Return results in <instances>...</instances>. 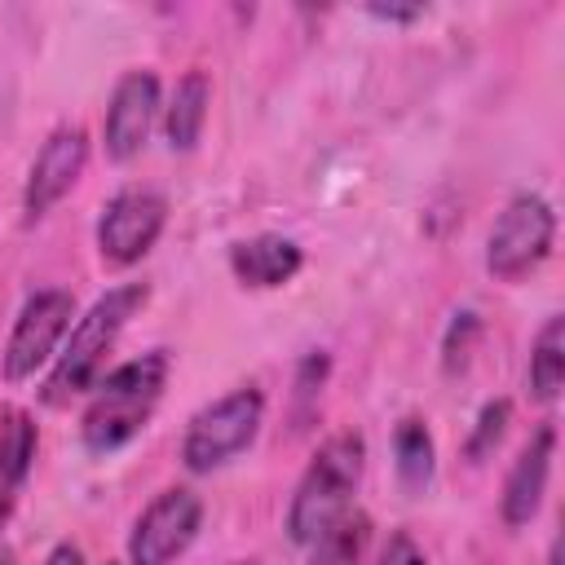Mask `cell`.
Listing matches in <instances>:
<instances>
[{
  "instance_id": "6da1fadb",
  "label": "cell",
  "mask_w": 565,
  "mask_h": 565,
  "mask_svg": "<svg viewBox=\"0 0 565 565\" xmlns=\"http://www.w3.org/2000/svg\"><path fill=\"white\" fill-rule=\"evenodd\" d=\"M163 384H168V353L163 349H150V353L106 371L93 384V397H88L84 419H79L84 450L110 455V450L128 446L150 424V415L163 397Z\"/></svg>"
},
{
  "instance_id": "7a4b0ae2",
  "label": "cell",
  "mask_w": 565,
  "mask_h": 565,
  "mask_svg": "<svg viewBox=\"0 0 565 565\" xmlns=\"http://www.w3.org/2000/svg\"><path fill=\"white\" fill-rule=\"evenodd\" d=\"M150 300V287L146 282H119L110 287L106 296L93 300V309L71 327L66 335V349L57 353L40 397L44 406H71L79 393H93V384L102 380V366H106V353L115 349V340L124 335L128 318Z\"/></svg>"
},
{
  "instance_id": "3957f363",
  "label": "cell",
  "mask_w": 565,
  "mask_h": 565,
  "mask_svg": "<svg viewBox=\"0 0 565 565\" xmlns=\"http://www.w3.org/2000/svg\"><path fill=\"white\" fill-rule=\"evenodd\" d=\"M362 468H366V441L358 433H335L318 446V455L309 459V468L291 494V508H287L291 543H300V547L318 543L353 508Z\"/></svg>"
},
{
  "instance_id": "277c9868",
  "label": "cell",
  "mask_w": 565,
  "mask_h": 565,
  "mask_svg": "<svg viewBox=\"0 0 565 565\" xmlns=\"http://www.w3.org/2000/svg\"><path fill=\"white\" fill-rule=\"evenodd\" d=\"M265 424V397L260 388H234L225 397H216L212 406L194 411L181 437V463L190 472H212L221 463H230L234 455H243L256 433Z\"/></svg>"
},
{
  "instance_id": "5b68a950",
  "label": "cell",
  "mask_w": 565,
  "mask_h": 565,
  "mask_svg": "<svg viewBox=\"0 0 565 565\" xmlns=\"http://www.w3.org/2000/svg\"><path fill=\"white\" fill-rule=\"evenodd\" d=\"M552 238H556V212L543 194H512L499 212V221L490 225V238H486V269L499 278V282H516L525 278L530 269H539L552 252Z\"/></svg>"
},
{
  "instance_id": "8992f818",
  "label": "cell",
  "mask_w": 565,
  "mask_h": 565,
  "mask_svg": "<svg viewBox=\"0 0 565 565\" xmlns=\"http://www.w3.org/2000/svg\"><path fill=\"white\" fill-rule=\"evenodd\" d=\"M168 225V199L146 185L115 190L97 216V252L110 269L137 265L163 234Z\"/></svg>"
},
{
  "instance_id": "52a82bcc",
  "label": "cell",
  "mask_w": 565,
  "mask_h": 565,
  "mask_svg": "<svg viewBox=\"0 0 565 565\" xmlns=\"http://www.w3.org/2000/svg\"><path fill=\"white\" fill-rule=\"evenodd\" d=\"M199 525H203V499L194 490H185V486L159 490L141 508V516L128 534V565H172L194 543Z\"/></svg>"
},
{
  "instance_id": "ba28073f",
  "label": "cell",
  "mask_w": 565,
  "mask_h": 565,
  "mask_svg": "<svg viewBox=\"0 0 565 565\" xmlns=\"http://www.w3.org/2000/svg\"><path fill=\"white\" fill-rule=\"evenodd\" d=\"M71 313H75V296L62 287H44L22 305V313L9 331V344L0 353V371L9 384L31 380L53 358L57 340L71 331Z\"/></svg>"
},
{
  "instance_id": "9c48e42d",
  "label": "cell",
  "mask_w": 565,
  "mask_h": 565,
  "mask_svg": "<svg viewBox=\"0 0 565 565\" xmlns=\"http://www.w3.org/2000/svg\"><path fill=\"white\" fill-rule=\"evenodd\" d=\"M154 115H159V75L154 71H128V75H119V84H115V93L106 102V119H102L106 159L128 163L146 146Z\"/></svg>"
},
{
  "instance_id": "30bf717a",
  "label": "cell",
  "mask_w": 565,
  "mask_h": 565,
  "mask_svg": "<svg viewBox=\"0 0 565 565\" xmlns=\"http://www.w3.org/2000/svg\"><path fill=\"white\" fill-rule=\"evenodd\" d=\"M88 168V132L66 124V128H53L49 141L35 150V163L26 172V190H22V207L26 216H44L53 203H62L71 194V185L84 177Z\"/></svg>"
},
{
  "instance_id": "8fae6325",
  "label": "cell",
  "mask_w": 565,
  "mask_h": 565,
  "mask_svg": "<svg viewBox=\"0 0 565 565\" xmlns=\"http://www.w3.org/2000/svg\"><path fill=\"white\" fill-rule=\"evenodd\" d=\"M552 455H556V428L543 424V428H534V437L521 446V455L512 459V468H508V477H503L499 516H503L508 530L530 525L534 512L543 508L547 477H552Z\"/></svg>"
},
{
  "instance_id": "7c38bea8",
  "label": "cell",
  "mask_w": 565,
  "mask_h": 565,
  "mask_svg": "<svg viewBox=\"0 0 565 565\" xmlns=\"http://www.w3.org/2000/svg\"><path fill=\"white\" fill-rule=\"evenodd\" d=\"M305 265V252L300 243L282 238V234H256V238H243L230 247V269L243 287H256V291H269V287H282L300 274Z\"/></svg>"
},
{
  "instance_id": "4fadbf2b",
  "label": "cell",
  "mask_w": 565,
  "mask_h": 565,
  "mask_svg": "<svg viewBox=\"0 0 565 565\" xmlns=\"http://www.w3.org/2000/svg\"><path fill=\"white\" fill-rule=\"evenodd\" d=\"M35 446H40L35 419L22 406H4L0 411V530L9 525V516L18 508V494L31 477Z\"/></svg>"
},
{
  "instance_id": "5bb4252c",
  "label": "cell",
  "mask_w": 565,
  "mask_h": 565,
  "mask_svg": "<svg viewBox=\"0 0 565 565\" xmlns=\"http://www.w3.org/2000/svg\"><path fill=\"white\" fill-rule=\"evenodd\" d=\"M207 106H212V79L207 71H185L163 106V132H168V146L172 150H194L199 137H203V124H207Z\"/></svg>"
},
{
  "instance_id": "9a60e30c",
  "label": "cell",
  "mask_w": 565,
  "mask_h": 565,
  "mask_svg": "<svg viewBox=\"0 0 565 565\" xmlns=\"http://www.w3.org/2000/svg\"><path fill=\"white\" fill-rule=\"evenodd\" d=\"M525 384H530V397L534 402H543V406L556 402V393L565 384V318L561 313H552L539 327L534 349H530V375H525Z\"/></svg>"
},
{
  "instance_id": "2e32d148",
  "label": "cell",
  "mask_w": 565,
  "mask_h": 565,
  "mask_svg": "<svg viewBox=\"0 0 565 565\" xmlns=\"http://www.w3.org/2000/svg\"><path fill=\"white\" fill-rule=\"evenodd\" d=\"M309 565H362L371 547V516L349 508L318 543H309Z\"/></svg>"
},
{
  "instance_id": "e0dca14e",
  "label": "cell",
  "mask_w": 565,
  "mask_h": 565,
  "mask_svg": "<svg viewBox=\"0 0 565 565\" xmlns=\"http://www.w3.org/2000/svg\"><path fill=\"white\" fill-rule=\"evenodd\" d=\"M393 455H397V477L411 494H419L428 481H433V437H428V424L406 415L393 433Z\"/></svg>"
},
{
  "instance_id": "ac0fdd59",
  "label": "cell",
  "mask_w": 565,
  "mask_h": 565,
  "mask_svg": "<svg viewBox=\"0 0 565 565\" xmlns=\"http://www.w3.org/2000/svg\"><path fill=\"white\" fill-rule=\"evenodd\" d=\"M508 419H512V402H508V397L486 402V406H481V415H477V428H472V437H468V446H463V455H468L472 463H481V459L503 441Z\"/></svg>"
},
{
  "instance_id": "d6986e66",
  "label": "cell",
  "mask_w": 565,
  "mask_h": 565,
  "mask_svg": "<svg viewBox=\"0 0 565 565\" xmlns=\"http://www.w3.org/2000/svg\"><path fill=\"white\" fill-rule=\"evenodd\" d=\"M477 331H481L477 313H459V318L450 322V335H446V371H450V375L468 366V335H477Z\"/></svg>"
},
{
  "instance_id": "ffe728a7",
  "label": "cell",
  "mask_w": 565,
  "mask_h": 565,
  "mask_svg": "<svg viewBox=\"0 0 565 565\" xmlns=\"http://www.w3.org/2000/svg\"><path fill=\"white\" fill-rule=\"evenodd\" d=\"M375 565H428V561H424L419 543H415L406 530H397V534H388V543L380 547V561H375Z\"/></svg>"
},
{
  "instance_id": "44dd1931",
  "label": "cell",
  "mask_w": 565,
  "mask_h": 565,
  "mask_svg": "<svg viewBox=\"0 0 565 565\" xmlns=\"http://www.w3.org/2000/svg\"><path fill=\"white\" fill-rule=\"evenodd\" d=\"M366 13L380 18V22H415V18H424L419 4H371Z\"/></svg>"
},
{
  "instance_id": "7402d4cb",
  "label": "cell",
  "mask_w": 565,
  "mask_h": 565,
  "mask_svg": "<svg viewBox=\"0 0 565 565\" xmlns=\"http://www.w3.org/2000/svg\"><path fill=\"white\" fill-rule=\"evenodd\" d=\"M44 565H84V552H79L75 543H57V547L44 556Z\"/></svg>"
},
{
  "instance_id": "603a6c76",
  "label": "cell",
  "mask_w": 565,
  "mask_h": 565,
  "mask_svg": "<svg viewBox=\"0 0 565 565\" xmlns=\"http://www.w3.org/2000/svg\"><path fill=\"white\" fill-rule=\"evenodd\" d=\"M547 565H561V543H552V552H547Z\"/></svg>"
},
{
  "instance_id": "cb8c5ba5",
  "label": "cell",
  "mask_w": 565,
  "mask_h": 565,
  "mask_svg": "<svg viewBox=\"0 0 565 565\" xmlns=\"http://www.w3.org/2000/svg\"><path fill=\"white\" fill-rule=\"evenodd\" d=\"M0 565H13V556H9V552H0Z\"/></svg>"
},
{
  "instance_id": "d4e9b609",
  "label": "cell",
  "mask_w": 565,
  "mask_h": 565,
  "mask_svg": "<svg viewBox=\"0 0 565 565\" xmlns=\"http://www.w3.org/2000/svg\"><path fill=\"white\" fill-rule=\"evenodd\" d=\"M110 565H115V561H110Z\"/></svg>"
}]
</instances>
